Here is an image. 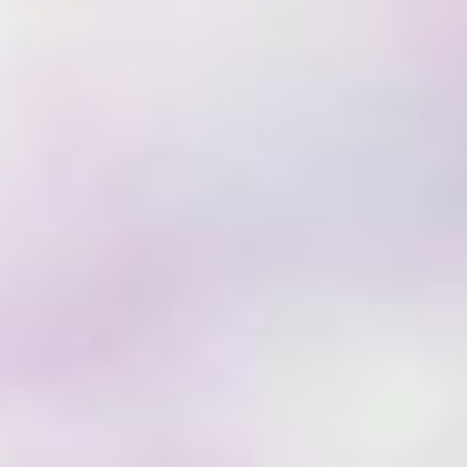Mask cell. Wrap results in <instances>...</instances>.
Masks as SVG:
<instances>
[]
</instances>
